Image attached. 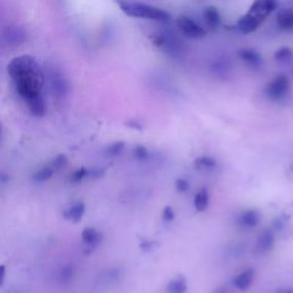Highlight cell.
<instances>
[{
	"label": "cell",
	"mask_w": 293,
	"mask_h": 293,
	"mask_svg": "<svg viewBox=\"0 0 293 293\" xmlns=\"http://www.w3.org/2000/svg\"><path fill=\"white\" fill-rule=\"evenodd\" d=\"M7 71L15 82L18 94L24 100L41 94L45 76L40 66L32 56L22 55L13 58L7 67Z\"/></svg>",
	"instance_id": "6da1fadb"
},
{
	"label": "cell",
	"mask_w": 293,
	"mask_h": 293,
	"mask_svg": "<svg viewBox=\"0 0 293 293\" xmlns=\"http://www.w3.org/2000/svg\"><path fill=\"white\" fill-rule=\"evenodd\" d=\"M277 0H256L248 12L237 21V29L242 33H251L277 8Z\"/></svg>",
	"instance_id": "7a4b0ae2"
},
{
	"label": "cell",
	"mask_w": 293,
	"mask_h": 293,
	"mask_svg": "<svg viewBox=\"0 0 293 293\" xmlns=\"http://www.w3.org/2000/svg\"><path fill=\"white\" fill-rule=\"evenodd\" d=\"M118 6L120 7L121 12L131 17L145 18L158 22H168L171 19V15L168 12L162 8L151 6V5L141 3L118 2Z\"/></svg>",
	"instance_id": "3957f363"
},
{
	"label": "cell",
	"mask_w": 293,
	"mask_h": 293,
	"mask_svg": "<svg viewBox=\"0 0 293 293\" xmlns=\"http://www.w3.org/2000/svg\"><path fill=\"white\" fill-rule=\"evenodd\" d=\"M151 40L156 46L163 50L166 54L173 57H179L182 54V45L175 36L166 32H158L151 36Z\"/></svg>",
	"instance_id": "277c9868"
},
{
	"label": "cell",
	"mask_w": 293,
	"mask_h": 293,
	"mask_svg": "<svg viewBox=\"0 0 293 293\" xmlns=\"http://www.w3.org/2000/svg\"><path fill=\"white\" fill-rule=\"evenodd\" d=\"M289 91V78L285 75H278L274 79L268 82L265 89V94L268 99L271 101H281L284 99V97H286Z\"/></svg>",
	"instance_id": "5b68a950"
},
{
	"label": "cell",
	"mask_w": 293,
	"mask_h": 293,
	"mask_svg": "<svg viewBox=\"0 0 293 293\" xmlns=\"http://www.w3.org/2000/svg\"><path fill=\"white\" fill-rule=\"evenodd\" d=\"M177 26L182 35L190 39H201L206 35V31L188 16H179L177 19Z\"/></svg>",
	"instance_id": "8992f818"
},
{
	"label": "cell",
	"mask_w": 293,
	"mask_h": 293,
	"mask_svg": "<svg viewBox=\"0 0 293 293\" xmlns=\"http://www.w3.org/2000/svg\"><path fill=\"white\" fill-rule=\"evenodd\" d=\"M277 27L282 31H293V9L285 8L277 14Z\"/></svg>",
	"instance_id": "52a82bcc"
},
{
	"label": "cell",
	"mask_w": 293,
	"mask_h": 293,
	"mask_svg": "<svg viewBox=\"0 0 293 293\" xmlns=\"http://www.w3.org/2000/svg\"><path fill=\"white\" fill-rule=\"evenodd\" d=\"M253 278H255V270L250 268V269L242 271L241 274L234 278V285L239 291H246L251 286Z\"/></svg>",
	"instance_id": "ba28073f"
},
{
	"label": "cell",
	"mask_w": 293,
	"mask_h": 293,
	"mask_svg": "<svg viewBox=\"0 0 293 293\" xmlns=\"http://www.w3.org/2000/svg\"><path fill=\"white\" fill-rule=\"evenodd\" d=\"M274 243L275 238L274 235H273V233L270 231H263L261 233V235L258 237L256 251L258 253H266L271 250L273 246H274Z\"/></svg>",
	"instance_id": "9c48e42d"
},
{
	"label": "cell",
	"mask_w": 293,
	"mask_h": 293,
	"mask_svg": "<svg viewBox=\"0 0 293 293\" xmlns=\"http://www.w3.org/2000/svg\"><path fill=\"white\" fill-rule=\"evenodd\" d=\"M238 56L244 63H246V65L251 68H259L262 65L261 55L253 50L244 48V50L238 52Z\"/></svg>",
	"instance_id": "30bf717a"
},
{
	"label": "cell",
	"mask_w": 293,
	"mask_h": 293,
	"mask_svg": "<svg viewBox=\"0 0 293 293\" xmlns=\"http://www.w3.org/2000/svg\"><path fill=\"white\" fill-rule=\"evenodd\" d=\"M51 87L54 95L57 97H62L67 94L68 84L65 78L58 75L56 71H53L51 75Z\"/></svg>",
	"instance_id": "8fae6325"
},
{
	"label": "cell",
	"mask_w": 293,
	"mask_h": 293,
	"mask_svg": "<svg viewBox=\"0 0 293 293\" xmlns=\"http://www.w3.org/2000/svg\"><path fill=\"white\" fill-rule=\"evenodd\" d=\"M260 222V213L257 210H248L238 219V223L244 228H255Z\"/></svg>",
	"instance_id": "7c38bea8"
},
{
	"label": "cell",
	"mask_w": 293,
	"mask_h": 293,
	"mask_svg": "<svg viewBox=\"0 0 293 293\" xmlns=\"http://www.w3.org/2000/svg\"><path fill=\"white\" fill-rule=\"evenodd\" d=\"M27 101V104L29 107V109H30L31 114L33 116H37V117H43L44 115L46 114V104H45V101H44L41 94H39L37 96H33L31 99H28Z\"/></svg>",
	"instance_id": "4fadbf2b"
},
{
	"label": "cell",
	"mask_w": 293,
	"mask_h": 293,
	"mask_svg": "<svg viewBox=\"0 0 293 293\" xmlns=\"http://www.w3.org/2000/svg\"><path fill=\"white\" fill-rule=\"evenodd\" d=\"M203 16L208 28L217 29L219 28L220 24H221V16H220V13L216 7L210 6L205 8L203 12Z\"/></svg>",
	"instance_id": "5bb4252c"
},
{
	"label": "cell",
	"mask_w": 293,
	"mask_h": 293,
	"mask_svg": "<svg viewBox=\"0 0 293 293\" xmlns=\"http://www.w3.org/2000/svg\"><path fill=\"white\" fill-rule=\"evenodd\" d=\"M84 213H85V204L81 202H78L76 204H73L72 206L68 210L66 213V217L68 219L72 220V221L78 222V221H80L82 217H84Z\"/></svg>",
	"instance_id": "9a60e30c"
},
{
	"label": "cell",
	"mask_w": 293,
	"mask_h": 293,
	"mask_svg": "<svg viewBox=\"0 0 293 293\" xmlns=\"http://www.w3.org/2000/svg\"><path fill=\"white\" fill-rule=\"evenodd\" d=\"M81 238L89 245H96L102 239V235L94 228H86L81 233Z\"/></svg>",
	"instance_id": "2e32d148"
},
{
	"label": "cell",
	"mask_w": 293,
	"mask_h": 293,
	"mask_svg": "<svg viewBox=\"0 0 293 293\" xmlns=\"http://www.w3.org/2000/svg\"><path fill=\"white\" fill-rule=\"evenodd\" d=\"M208 202H210V197H208L207 190L206 189H201L196 194V196H195V199H194L195 208H196L198 212H203V211H205V210L207 208Z\"/></svg>",
	"instance_id": "e0dca14e"
},
{
	"label": "cell",
	"mask_w": 293,
	"mask_h": 293,
	"mask_svg": "<svg viewBox=\"0 0 293 293\" xmlns=\"http://www.w3.org/2000/svg\"><path fill=\"white\" fill-rule=\"evenodd\" d=\"M188 290L187 282L183 278H175V280L171 281L168 286H166V291L168 293H185Z\"/></svg>",
	"instance_id": "ac0fdd59"
},
{
	"label": "cell",
	"mask_w": 293,
	"mask_h": 293,
	"mask_svg": "<svg viewBox=\"0 0 293 293\" xmlns=\"http://www.w3.org/2000/svg\"><path fill=\"white\" fill-rule=\"evenodd\" d=\"M217 166V160L208 157V156H202L195 159V168L198 170H210L214 169Z\"/></svg>",
	"instance_id": "d6986e66"
},
{
	"label": "cell",
	"mask_w": 293,
	"mask_h": 293,
	"mask_svg": "<svg viewBox=\"0 0 293 293\" xmlns=\"http://www.w3.org/2000/svg\"><path fill=\"white\" fill-rule=\"evenodd\" d=\"M275 60L278 63H290L293 60V51L290 47H282L275 53Z\"/></svg>",
	"instance_id": "ffe728a7"
},
{
	"label": "cell",
	"mask_w": 293,
	"mask_h": 293,
	"mask_svg": "<svg viewBox=\"0 0 293 293\" xmlns=\"http://www.w3.org/2000/svg\"><path fill=\"white\" fill-rule=\"evenodd\" d=\"M54 169L52 168L51 165H47V166H44L40 170L38 171V172L35 173L33 175V180H35L36 182H44L46 181V180L50 179L53 174H54Z\"/></svg>",
	"instance_id": "44dd1931"
},
{
	"label": "cell",
	"mask_w": 293,
	"mask_h": 293,
	"mask_svg": "<svg viewBox=\"0 0 293 293\" xmlns=\"http://www.w3.org/2000/svg\"><path fill=\"white\" fill-rule=\"evenodd\" d=\"M125 148V143L121 142H115V143H111L108 148L106 149V154L108 156H111V157H115V156H118L121 154V151L124 150Z\"/></svg>",
	"instance_id": "7402d4cb"
},
{
	"label": "cell",
	"mask_w": 293,
	"mask_h": 293,
	"mask_svg": "<svg viewBox=\"0 0 293 293\" xmlns=\"http://www.w3.org/2000/svg\"><path fill=\"white\" fill-rule=\"evenodd\" d=\"M134 157L140 160V162H144L149 157L148 149L143 145H136L134 148Z\"/></svg>",
	"instance_id": "603a6c76"
},
{
	"label": "cell",
	"mask_w": 293,
	"mask_h": 293,
	"mask_svg": "<svg viewBox=\"0 0 293 293\" xmlns=\"http://www.w3.org/2000/svg\"><path fill=\"white\" fill-rule=\"evenodd\" d=\"M68 163V159H67V156L65 155H58L56 157L53 159V162L50 164L54 171H58L61 170L63 166H66Z\"/></svg>",
	"instance_id": "cb8c5ba5"
},
{
	"label": "cell",
	"mask_w": 293,
	"mask_h": 293,
	"mask_svg": "<svg viewBox=\"0 0 293 293\" xmlns=\"http://www.w3.org/2000/svg\"><path fill=\"white\" fill-rule=\"evenodd\" d=\"M87 174H89V170L85 169V168H81L79 170L75 171V172H73L72 175H71L72 182H80V181H82V179L87 178Z\"/></svg>",
	"instance_id": "d4e9b609"
},
{
	"label": "cell",
	"mask_w": 293,
	"mask_h": 293,
	"mask_svg": "<svg viewBox=\"0 0 293 293\" xmlns=\"http://www.w3.org/2000/svg\"><path fill=\"white\" fill-rule=\"evenodd\" d=\"M175 187H177V190L179 193H185L189 190L190 184L185 179H178L175 181Z\"/></svg>",
	"instance_id": "484cf974"
},
{
	"label": "cell",
	"mask_w": 293,
	"mask_h": 293,
	"mask_svg": "<svg viewBox=\"0 0 293 293\" xmlns=\"http://www.w3.org/2000/svg\"><path fill=\"white\" fill-rule=\"evenodd\" d=\"M174 217H175V213H174V210L172 208V206H166L163 210L162 218L165 220V221H172Z\"/></svg>",
	"instance_id": "4316f807"
},
{
	"label": "cell",
	"mask_w": 293,
	"mask_h": 293,
	"mask_svg": "<svg viewBox=\"0 0 293 293\" xmlns=\"http://www.w3.org/2000/svg\"><path fill=\"white\" fill-rule=\"evenodd\" d=\"M5 275H6V267L2 265V266H0V285L4 284Z\"/></svg>",
	"instance_id": "83f0119b"
},
{
	"label": "cell",
	"mask_w": 293,
	"mask_h": 293,
	"mask_svg": "<svg viewBox=\"0 0 293 293\" xmlns=\"http://www.w3.org/2000/svg\"><path fill=\"white\" fill-rule=\"evenodd\" d=\"M276 293H293V289H287V287H285V289L277 290Z\"/></svg>",
	"instance_id": "f1b7e54d"
},
{
	"label": "cell",
	"mask_w": 293,
	"mask_h": 293,
	"mask_svg": "<svg viewBox=\"0 0 293 293\" xmlns=\"http://www.w3.org/2000/svg\"><path fill=\"white\" fill-rule=\"evenodd\" d=\"M3 138V129H2V124H0V141H2Z\"/></svg>",
	"instance_id": "f546056e"
}]
</instances>
